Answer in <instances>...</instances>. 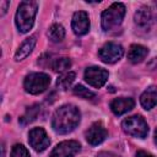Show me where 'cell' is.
I'll return each mask as SVG.
<instances>
[{"instance_id":"6da1fadb","label":"cell","mask_w":157,"mask_h":157,"mask_svg":"<svg viewBox=\"0 0 157 157\" xmlns=\"http://www.w3.org/2000/svg\"><path fill=\"white\" fill-rule=\"evenodd\" d=\"M80 110L72 104H65L58 108L52 117V128L58 134L71 132L80 123Z\"/></svg>"},{"instance_id":"7a4b0ae2","label":"cell","mask_w":157,"mask_h":157,"mask_svg":"<svg viewBox=\"0 0 157 157\" xmlns=\"http://www.w3.org/2000/svg\"><path fill=\"white\" fill-rule=\"evenodd\" d=\"M38 4L36 1H22L18 5L15 22L21 33H27L34 23Z\"/></svg>"},{"instance_id":"3957f363","label":"cell","mask_w":157,"mask_h":157,"mask_svg":"<svg viewBox=\"0 0 157 157\" xmlns=\"http://www.w3.org/2000/svg\"><path fill=\"white\" fill-rule=\"evenodd\" d=\"M125 16V5L121 2H114L108 9H105L102 13V28L104 31H109L123 22Z\"/></svg>"},{"instance_id":"277c9868","label":"cell","mask_w":157,"mask_h":157,"mask_svg":"<svg viewBox=\"0 0 157 157\" xmlns=\"http://www.w3.org/2000/svg\"><path fill=\"white\" fill-rule=\"evenodd\" d=\"M50 85L49 75L44 72H32L25 77L23 87L31 94H39L44 92Z\"/></svg>"},{"instance_id":"5b68a950","label":"cell","mask_w":157,"mask_h":157,"mask_svg":"<svg viewBox=\"0 0 157 157\" xmlns=\"http://www.w3.org/2000/svg\"><path fill=\"white\" fill-rule=\"evenodd\" d=\"M121 128L126 134L140 139L146 137L148 134V125L141 115H132L124 119L121 123Z\"/></svg>"},{"instance_id":"8992f818","label":"cell","mask_w":157,"mask_h":157,"mask_svg":"<svg viewBox=\"0 0 157 157\" xmlns=\"http://www.w3.org/2000/svg\"><path fill=\"white\" fill-rule=\"evenodd\" d=\"M135 23L141 28H150L157 22V7L152 5H146L140 7L134 15Z\"/></svg>"},{"instance_id":"52a82bcc","label":"cell","mask_w":157,"mask_h":157,"mask_svg":"<svg viewBox=\"0 0 157 157\" xmlns=\"http://www.w3.org/2000/svg\"><path fill=\"white\" fill-rule=\"evenodd\" d=\"M124 55V49L120 44L117 43H105L99 50H98V56L99 59L105 63V64H114L117 63L119 59H121V56Z\"/></svg>"},{"instance_id":"ba28073f","label":"cell","mask_w":157,"mask_h":157,"mask_svg":"<svg viewBox=\"0 0 157 157\" xmlns=\"http://www.w3.org/2000/svg\"><path fill=\"white\" fill-rule=\"evenodd\" d=\"M108 71L103 67L99 66H90L85 70V80L88 85H91L92 87L99 88L102 87L107 80H108Z\"/></svg>"},{"instance_id":"9c48e42d","label":"cell","mask_w":157,"mask_h":157,"mask_svg":"<svg viewBox=\"0 0 157 157\" xmlns=\"http://www.w3.org/2000/svg\"><path fill=\"white\" fill-rule=\"evenodd\" d=\"M28 142L34 151L42 152L49 146L50 140L43 128H33L28 132Z\"/></svg>"},{"instance_id":"30bf717a","label":"cell","mask_w":157,"mask_h":157,"mask_svg":"<svg viewBox=\"0 0 157 157\" xmlns=\"http://www.w3.org/2000/svg\"><path fill=\"white\" fill-rule=\"evenodd\" d=\"M80 144L75 140H66L58 144L49 157H74L80 151Z\"/></svg>"},{"instance_id":"8fae6325","label":"cell","mask_w":157,"mask_h":157,"mask_svg":"<svg viewBox=\"0 0 157 157\" xmlns=\"http://www.w3.org/2000/svg\"><path fill=\"white\" fill-rule=\"evenodd\" d=\"M107 136H108V131L104 128V125L99 121L93 123L86 131V140L92 146H97L102 144L107 139Z\"/></svg>"},{"instance_id":"7c38bea8","label":"cell","mask_w":157,"mask_h":157,"mask_svg":"<svg viewBox=\"0 0 157 157\" xmlns=\"http://www.w3.org/2000/svg\"><path fill=\"white\" fill-rule=\"evenodd\" d=\"M71 27L75 34L77 36H83L90 31V18L87 12L85 11H76L72 15V21H71Z\"/></svg>"},{"instance_id":"4fadbf2b","label":"cell","mask_w":157,"mask_h":157,"mask_svg":"<svg viewBox=\"0 0 157 157\" xmlns=\"http://www.w3.org/2000/svg\"><path fill=\"white\" fill-rule=\"evenodd\" d=\"M135 105V101L130 97H119L114 98L110 102V109L115 115H123L126 112L131 110Z\"/></svg>"},{"instance_id":"5bb4252c","label":"cell","mask_w":157,"mask_h":157,"mask_svg":"<svg viewBox=\"0 0 157 157\" xmlns=\"http://www.w3.org/2000/svg\"><path fill=\"white\" fill-rule=\"evenodd\" d=\"M36 42H37L36 36H31V37L26 38V40L18 47V49H17V52L15 54V60L16 61H21L25 58H27L31 54V52L33 50V48L36 45Z\"/></svg>"},{"instance_id":"9a60e30c","label":"cell","mask_w":157,"mask_h":157,"mask_svg":"<svg viewBox=\"0 0 157 157\" xmlns=\"http://www.w3.org/2000/svg\"><path fill=\"white\" fill-rule=\"evenodd\" d=\"M147 54H148V49L146 47L140 44H132L130 45V49L128 52V59L130 63L137 64V63H141Z\"/></svg>"},{"instance_id":"2e32d148","label":"cell","mask_w":157,"mask_h":157,"mask_svg":"<svg viewBox=\"0 0 157 157\" xmlns=\"http://www.w3.org/2000/svg\"><path fill=\"white\" fill-rule=\"evenodd\" d=\"M140 103L146 110L152 109L157 104V87H148L144 91L140 97Z\"/></svg>"},{"instance_id":"e0dca14e","label":"cell","mask_w":157,"mask_h":157,"mask_svg":"<svg viewBox=\"0 0 157 157\" xmlns=\"http://www.w3.org/2000/svg\"><path fill=\"white\" fill-rule=\"evenodd\" d=\"M40 114V105H38V104H34V105H32V107H28L27 109H26V112H25V114L22 115V117H20V119H18V121H20V124L21 125H27V124H29V123H32V121H34L37 118H38V115Z\"/></svg>"},{"instance_id":"ac0fdd59","label":"cell","mask_w":157,"mask_h":157,"mask_svg":"<svg viewBox=\"0 0 157 157\" xmlns=\"http://www.w3.org/2000/svg\"><path fill=\"white\" fill-rule=\"evenodd\" d=\"M48 37L52 42H61L65 37V29L59 23H54L49 27L48 29Z\"/></svg>"},{"instance_id":"d6986e66","label":"cell","mask_w":157,"mask_h":157,"mask_svg":"<svg viewBox=\"0 0 157 157\" xmlns=\"http://www.w3.org/2000/svg\"><path fill=\"white\" fill-rule=\"evenodd\" d=\"M75 77H76V74L74 71H67V72H64L58 80H56V86L60 88V90H67L72 82L75 81Z\"/></svg>"},{"instance_id":"ffe728a7","label":"cell","mask_w":157,"mask_h":157,"mask_svg":"<svg viewBox=\"0 0 157 157\" xmlns=\"http://www.w3.org/2000/svg\"><path fill=\"white\" fill-rule=\"evenodd\" d=\"M70 67H71V60L69 58H66V56L58 58L52 63V69L55 72H65Z\"/></svg>"},{"instance_id":"44dd1931","label":"cell","mask_w":157,"mask_h":157,"mask_svg":"<svg viewBox=\"0 0 157 157\" xmlns=\"http://www.w3.org/2000/svg\"><path fill=\"white\" fill-rule=\"evenodd\" d=\"M72 92H74V94L78 96L80 98H83V99H92V98L96 97V94L92 91H90L88 88L83 87L82 85H76L72 88Z\"/></svg>"},{"instance_id":"7402d4cb","label":"cell","mask_w":157,"mask_h":157,"mask_svg":"<svg viewBox=\"0 0 157 157\" xmlns=\"http://www.w3.org/2000/svg\"><path fill=\"white\" fill-rule=\"evenodd\" d=\"M11 157H31L28 150L21 145V144H16L13 145L12 150H11Z\"/></svg>"},{"instance_id":"603a6c76","label":"cell","mask_w":157,"mask_h":157,"mask_svg":"<svg viewBox=\"0 0 157 157\" xmlns=\"http://www.w3.org/2000/svg\"><path fill=\"white\" fill-rule=\"evenodd\" d=\"M10 6V2L9 1H1L0 2V10H1V16H4L5 13H6V11H7V7Z\"/></svg>"},{"instance_id":"cb8c5ba5","label":"cell","mask_w":157,"mask_h":157,"mask_svg":"<svg viewBox=\"0 0 157 157\" xmlns=\"http://www.w3.org/2000/svg\"><path fill=\"white\" fill-rule=\"evenodd\" d=\"M97 157H120V156H118V155H115V153H112V152H105V151H103V152H99Z\"/></svg>"},{"instance_id":"d4e9b609","label":"cell","mask_w":157,"mask_h":157,"mask_svg":"<svg viewBox=\"0 0 157 157\" xmlns=\"http://www.w3.org/2000/svg\"><path fill=\"white\" fill-rule=\"evenodd\" d=\"M147 66L151 69V70H157V58H153L148 64Z\"/></svg>"},{"instance_id":"484cf974","label":"cell","mask_w":157,"mask_h":157,"mask_svg":"<svg viewBox=\"0 0 157 157\" xmlns=\"http://www.w3.org/2000/svg\"><path fill=\"white\" fill-rule=\"evenodd\" d=\"M136 157H155V156H152L151 153H147L146 151H139L136 153Z\"/></svg>"},{"instance_id":"4316f807","label":"cell","mask_w":157,"mask_h":157,"mask_svg":"<svg viewBox=\"0 0 157 157\" xmlns=\"http://www.w3.org/2000/svg\"><path fill=\"white\" fill-rule=\"evenodd\" d=\"M155 142H156V145H157V129H156V131H155Z\"/></svg>"}]
</instances>
